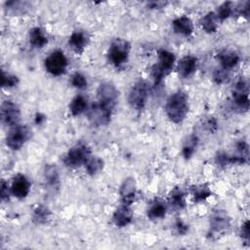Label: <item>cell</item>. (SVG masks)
<instances>
[{
	"label": "cell",
	"instance_id": "1",
	"mask_svg": "<svg viewBox=\"0 0 250 250\" xmlns=\"http://www.w3.org/2000/svg\"><path fill=\"white\" fill-rule=\"evenodd\" d=\"M165 112L168 118L179 124L184 121L188 112V98L183 91H177L166 101Z\"/></svg>",
	"mask_w": 250,
	"mask_h": 250
},
{
	"label": "cell",
	"instance_id": "2",
	"mask_svg": "<svg viewBox=\"0 0 250 250\" xmlns=\"http://www.w3.org/2000/svg\"><path fill=\"white\" fill-rule=\"evenodd\" d=\"M158 62L153 64L151 68V76L153 78L154 85H158L162 82L163 78H165L173 69L175 64V55L165 49L158 50Z\"/></svg>",
	"mask_w": 250,
	"mask_h": 250
},
{
	"label": "cell",
	"instance_id": "3",
	"mask_svg": "<svg viewBox=\"0 0 250 250\" xmlns=\"http://www.w3.org/2000/svg\"><path fill=\"white\" fill-rule=\"evenodd\" d=\"M131 50L130 43L121 38L114 39L108 49V60L115 66L120 67L128 61Z\"/></svg>",
	"mask_w": 250,
	"mask_h": 250
},
{
	"label": "cell",
	"instance_id": "4",
	"mask_svg": "<svg viewBox=\"0 0 250 250\" xmlns=\"http://www.w3.org/2000/svg\"><path fill=\"white\" fill-rule=\"evenodd\" d=\"M91 157V150L85 144H77L69 148L63 157V163L70 168H77L85 164Z\"/></svg>",
	"mask_w": 250,
	"mask_h": 250
},
{
	"label": "cell",
	"instance_id": "5",
	"mask_svg": "<svg viewBox=\"0 0 250 250\" xmlns=\"http://www.w3.org/2000/svg\"><path fill=\"white\" fill-rule=\"evenodd\" d=\"M148 98V86L147 83L139 79L131 88L128 95V103L130 106L138 111L144 109Z\"/></svg>",
	"mask_w": 250,
	"mask_h": 250
},
{
	"label": "cell",
	"instance_id": "6",
	"mask_svg": "<svg viewBox=\"0 0 250 250\" xmlns=\"http://www.w3.org/2000/svg\"><path fill=\"white\" fill-rule=\"evenodd\" d=\"M232 103L235 109L240 112L247 111L249 108V86L244 77H239L232 88Z\"/></svg>",
	"mask_w": 250,
	"mask_h": 250
},
{
	"label": "cell",
	"instance_id": "7",
	"mask_svg": "<svg viewBox=\"0 0 250 250\" xmlns=\"http://www.w3.org/2000/svg\"><path fill=\"white\" fill-rule=\"evenodd\" d=\"M67 64V59L61 50L53 51L44 61L46 70L54 76H60L65 73Z\"/></svg>",
	"mask_w": 250,
	"mask_h": 250
},
{
	"label": "cell",
	"instance_id": "8",
	"mask_svg": "<svg viewBox=\"0 0 250 250\" xmlns=\"http://www.w3.org/2000/svg\"><path fill=\"white\" fill-rule=\"evenodd\" d=\"M29 138V130L26 126H13L6 136V145L13 150L20 149Z\"/></svg>",
	"mask_w": 250,
	"mask_h": 250
},
{
	"label": "cell",
	"instance_id": "9",
	"mask_svg": "<svg viewBox=\"0 0 250 250\" xmlns=\"http://www.w3.org/2000/svg\"><path fill=\"white\" fill-rule=\"evenodd\" d=\"M97 97L98 103L113 110L118 98V91L112 83L104 82L98 87Z\"/></svg>",
	"mask_w": 250,
	"mask_h": 250
},
{
	"label": "cell",
	"instance_id": "10",
	"mask_svg": "<svg viewBox=\"0 0 250 250\" xmlns=\"http://www.w3.org/2000/svg\"><path fill=\"white\" fill-rule=\"evenodd\" d=\"M112 109H109L100 103L94 104L88 111V119L95 126L106 125L110 121Z\"/></svg>",
	"mask_w": 250,
	"mask_h": 250
},
{
	"label": "cell",
	"instance_id": "11",
	"mask_svg": "<svg viewBox=\"0 0 250 250\" xmlns=\"http://www.w3.org/2000/svg\"><path fill=\"white\" fill-rule=\"evenodd\" d=\"M229 227V218L223 210L216 211L210 218V230L209 235L219 236L223 234Z\"/></svg>",
	"mask_w": 250,
	"mask_h": 250
},
{
	"label": "cell",
	"instance_id": "12",
	"mask_svg": "<svg viewBox=\"0 0 250 250\" xmlns=\"http://www.w3.org/2000/svg\"><path fill=\"white\" fill-rule=\"evenodd\" d=\"M21 118L19 106L12 101H4L1 104V119L5 125L16 126Z\"/></svg>",
	"mask_w": 250,
	"mask_h": 250
},
{
	"label": "cell",
	"instance_id": "13",
	"mask_svg": "<svg viewBox=\"0 0 250 250\" xmlns=\"http://www.w3.org/2000/svg\"><path fill=\"white\" fill-rule=\"evenodd\" d=\"M136 193H137V185H136L135 179L132 177L126 178L121 184L120 189H119V194H120V199L122 204L130 206L136 198Z\"/></svg>",
	"mask_w": 250,
	"mask_h": 250
},
{
	"label": "cell",
	"instance_id": "14",
	"mask_svg": "<svg viewBox=\"0 0 250 250\" xmlns=\"http://www.w3.org/2000/svg\"><path fill=\"white\" fill-rule=\"evenodd\" d=\"M10 190L17 198H25L30 190V182L24 175L19 174L13 179Z\"/></svg>",
	"mask_w": 250,
	"mask_h": 250
},
{
	"label": "cell",
	"instance_id": "15",
	"mask_svg": "<svg viewBox=\"0 0 250 250\" xmlns=\"http://www.w3.org/2000/svg\"><path fill=\"white\" fill-rule=\"evenodd\" d=\"M197 65V58L191 55H188L180 60L177 65V70L182 78H188L196 71Z\"/></svg>",
	"mask_w": 250,
	"mask_h": 250
},
{
	"label": "cell",
	"instance_id": "16",
	"mask_svg": "<svg viewBox=\"0 0 250 250\" xmlns=\"http://www.w3.org/2000/svg\"><path fill=\"white\" fill-rule=\"evenodd\" d=\"M217 59L221 64V68L230 71L233 67H235L239 62V56L237 53L231 50H223L217 55Z\"/></svg>",
	"mask_w": 250,
	"mask_h": 250
},
{
	"label": "cell",
	"instance_id": "17",
	"mask_svg": "<svg viewBox=\"0 0 250 250\" xmlns=\"http://www.w3.org/2000/svg\"><path fill=\"white\" fill-rule=\"evenodd\" d=\"M133 219V212L129 205L122 204L120 205L113 213L112 221L115 226L123 228L128 226Z\"/></svg>",
	"mask_w": 250,
	"mask_h": 250
},
{
	"label": "cell",
	"instance_id": "18",
	"mask_svg": "<svg viewBox=\"0 0 250 250\" xmlns=\"http://www.w3.org/2000/svg\"><path fill=\"white\" fill-rule=\"evenodd\" d=\"M172 26L176 33L184 36H188L193 32L192 21L186 16H182L175 19L172 22Z\"/></svg>",
	"mask_w": 250,
	"mask_h": 250
},
{
	"label": "cell",
	"instance_id": "19",
	"mask_svg": "<svg viewBox=\"0 0 250 250\" xmlns=\"http://www.w3.org/2000/svg\"><path fill=\"white\" fill-rule=\"evenodd\" d=\"M44 182L49 190L56 191L60 188V177L56 166L48 165L44 170Z\"/></svg>",
	"mask_w": 250,
	"mask_h": 250
},
{
	"label": "cell",
	"instance_id": "20",
	"mask_svg": "<svg viewBox=\"0 0 250 250\" xmlns=\"http://www.w3.org/2000/svg\"><path fill=\"white\" fill-rule=\"evenodd\" d=\"M68 44L76 53L80 54L83 52V50L88 44V36L86 35L85 32L76 30L70 35Z\"/></svg>",
	"mask_w": 250,
	"mask_h": 250
},
{
	"label": "cell",
	"instance_id": "21",
	"mask_svg": "<svg viewBox=\"0 0 250 250\" xmlns=\"http://www.w3.org/2000/svg\"><path fill=\"white\" fill-rule=\"evenodd\" d=\"M167 213V205L161 199H154L147 209V217L150 220H158L165 217Z\"/></svg>",
	"mask_w": 250,
	"mask_h": 250
},
{
	"label": "cell",
	"instance_id": "22",
	"mask_svg": "<svg viewBox=\"0 0 250 250\" xmlns=\"http://www.w3.org/2000/svg\"><path fill=\"white\" fill-rule=\"evenodd\" d=\"M28 36H29V43L34 48H37V49L43 48L48 43V38L44 30L39 26L31 28Z\"/></svg>",
	"mask_w": 250,
	"mask_h": 250
},
{
	"label": "cell",
	"instance_id": "23",
	"mask_svg": "<svg viewBox=\"0 0 250 250\" xmlns=\"http://www.w3.org/2000/svg\"><path fill=\"white\" fill-rule=\"evenodd\" d=\"M169 203L173 208L179 210L186 207V194L181 188L177 187L171 190L169 194Z\"/></svg>",
	"mask_w": 250,
	"mask_h": 250
},
{
	"label": "cell",
	"instance_id": "24",
	"mask_svg": "<svg viewBox=\"0 0 250 250\" xmlns=\"http://www.w3.org/2000/svg\"><path fill=\"white\" fill-rule=\"evenodd\" d=\"M88 104H87V99L82 96L78 95L72 99V101L69 104V111L73 116L80 115L87 109Z\"/></svg>",
	"mask_w": 250,
	"mask_h": 250
},
{
	"label": "cell",
	"instance_id": "25",
	"mask_svg": "<svg viewBox=\"0 0 250 250\" xmlns=\"http://www.w3.org/2000/svg\"><path fill=\"white\" fill-rule=\"evenodd\" d=\"M190 191L194 202H202L212 194V191L207 184L192 186L190 188Z\"/></svg>",
	"mask_w": 250,
	"mask_h": 250
},
{
	"label": "cell",
	"instance_id": "26",
	"mask_svg": "<svg viewBox=\"0 0 250 250\" xmlns=\"http://www.w3.org/2000/svg\"><path fill=\"white\" fill-rule=\"evenodd\" d=\"M217 21H218V19L216 14L214 12H209L204 17L201 18L200 25L207 33H215L218 27Z\"/></svg>",
	"mask_w": 250,
	"mask_h": 250
},
{
	"label": "cell",
	"instance_id": "27",
	"mask_svg": "<svg viewBox=\"0 0 250 250\" xmlns=\"http://www.w3.org/2000/svg\"><path fill=\"white\" fill-rule=\"evenodd\" d=\"M51 216V211L44 205L37 206L32 213V221L37 225L46 224Z\"/></svg>",
	"mask_w": 250,
	"mask_h": 250
},
{
	"label": "cell",
	"instance_id": "28",
	"mask_svg": "<svg viewBox=\"0 0 250 250\" xmlns=\"http://www.w3.org/2000/svg\"><path fill=\"white\" fill-rule=\"evenodd\" d=\"M86 171L89 175L95 176L99 174L104 168V160L98 156H92L85 163Z\"/></svg>",
	"mask_w": 250,
	"mask_h": 250
},
{
	"label": "cell",
	"instance_id": "29",
	"mask_svg": "<svg viewBox=\"0 0 250 250\" xmlns=\"http://www.w3.org/2000/svg\"><path fill=\"white\" fill-rule=\"evenodd\" d=\"M198 143V139L195 135H190L187 141L185 142L184 146H183V155L186 159H188L191 157V155L194 153L195 147L197 146Z\"/></svg>",
	"mask_w": 250,
	"mask_h": 250
},
{
	"label": "cell",
	"instance_id": "30",
	"mask_svg": "<svg viewBox=\"0 0 250 250\" xmlns=\"http://www.w3.org/2000/svg\"><path fill=\"white\" fill-rule=\"evenodd\" d=\"M233 13V5L231 2L228 1V2H224L223 4H221L218 9H217V19L220 21H225L228 18H229Z\"/></svg>",
	"mask_w": 250,
	"mask_h": 250
},
{
	"label": "cell",
	"instance_id": "31",
	"mask_svg": "<svg viewBox=\"0 0 250 250\" xmlns=\"http://www.w3.org/2000/svg\"><path fill=\"white\" fill-rule=\"evenodd\" d=\"M19 83V78L15 75L6 73L4 70L1 71V86L3 88H12Z\"/></svg>",
	"mask_w": 250,
	"mask_h": 250
},
{
	"label": "cell",
	"instance_id": "32",
	"mask_svg": "<svg viewBox=\"0 0 250 250\" xmlns=\"http://www.w3.org/2000/svg\"><path fill=\"white\" fill-rule=\"evenodd\" d=\"M71 85L79 90H84L87 88V80L86 77L80 73V72H75L72 76H71Z\"/></svg>",
	"mask_w": 250,
	"mask_h": 250
},
{
	"label": "cell",
	"instance_id": "33",
	"mask_svg": "<svg viewBox=\"0 0 250 250\" xmlns=\"http://www.w3.org/2000/svg\"><path fill=\"white\" fill-rule=\"evenodd\" d=\"M229 70L219 68L213 72V79L217 84H223V83L227 82L229 80Z\"/></svg>",
	"mask_w": 250,
	"mask_h": 250
},
{
	"label": "cell",
	"instance_id": "34",
	"mask_svg": "<svg viewBox=\"0 0 250 250\" xmlns=\"http://www.w3.org/2000/svg\"><path fill=\"white\" fill-rule=\"evenodd\" d=\"M240 236L241 238L246 242L249 243L250 240V223L248 220H246L240 229Z\"/></svg>",
	"mask_w": 250,
	"mask_h": 250
},
{
	"label": "cell",
	"instance_id": "35",
	"mask_svg": "<svg viewBox=\"0 0 250 250\" xmlns=\"http://www.w3.org/2000/svg\"><path fill=\"white\" fill-rule=\"evenodd\" d=\"M175 229H176V231L178 234L180 235H184L188 232V226L186 225L182 220L178 219L177 222L175 223Z\"/></svg>",
	"mask_w": 250,
	"mask_h": 250
},
{
	"label": "cell",
	"instance_id": "36",
	"mask_svg": "<svg viewBox=\"0 0 250 250\" xmlns=\"http://www.w3.org/2000/svg\"><path fill=\"white\" fill-rule=\"evenodd\" d=\"M9 194H10V191L8 188V184L4 180H2L1 181V199H2V201L8 200Z\"/></svg>",
	"mask_w": 250,
	"mask_h": 250
},
{
	"label": "cell",
	"instance_id": "37",
	"mask_svg": "<svg viewBox=\"0 0 250 250\" xmlns=\"http://www.w3.org/2000/svg\"><path fill=\"white\" fill-rule=\"evenodd\" d=\"M250 2L249 1H246L244 3V5H242L241 7L237 8L238 9V14L242 17H245V18H248L249 17V12H250Z\"/></svg>",
	"mask_w": 250,
	"mask_h": 250
},
{
	"label": "cell",
	"instance_id": "38",
	"mask_svg": "<svg viewBox=\"0 0 250 250\" xmlns=\"http://www.w3.org/2000/svg\"><path fill=\"white\" fill-rule=\"evenodd\" d=\"M165 2H160V1H158V2H149L148 3V6L150 7V9H158V8H162L163 6H165Z\"/></svg>",
	"mask_w": 250,
	"mask_h": 250
},
{
	"label": "cell",
	"instance_id": "39",
	"mask_svg": "<svg viewBox=\"0 0 250 250\" xmlns=\"http://www.w3.org/2000/svg\"><path fill=\"white\" fill-rule=\"evenodd\" d=\"M44 119H45V117H44V115H42L41 113H37L36 116H35V122H36L37 124H41Z\"/></svg>",
	"mask_w": 250,
	"mask_h": 250
}]
</instances>
